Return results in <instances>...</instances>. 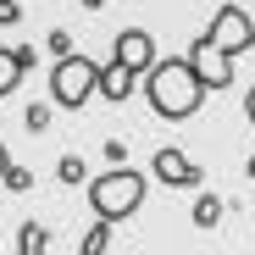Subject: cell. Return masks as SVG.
Masks as SVG:
<instances>
[{"label": "cell", "mask_w": 255, "mask_h": 255, "mask_svg": "<svg viewBox=\"0 0 255 255\" xmlns=\"http://www.w3.org/2000/svg\"><path fill=\"white\" fill-rule=\"evenodd\" d=\"M200 39H205L211 50H222V56L233 61L239 50H250V39H255V28H250V17H244L239 6H228V0H222V6H217V17H211V28H205Z\"/></svg>", "instance_id": "cell-4"}, {"label": "cell", "mask_w": 255, "mask_h": 255, "mask_svg": "<svg viewBox=\"0 0 255 255\" xmlns=\"http://www.w3.org/2000/svg\"><path fill=\"white\" fill-rule=\"evenodd\" d=\"M106 244H111V222H100V217H95V228L83 233V244H78V255H106Z\"/></svg>", "instance_id": "cell-11"}, {"label": "cell", "mask_w": 255, "mask_h": 255, "mask_svg": "<svg viewBox=\"0 0 255 255\" xmlns=\"http://www.w3.org/2000/svg\"><path fill=\"white\" fill-rule=\"evenodd\" d=\"M45 122H50V106H28V128L33 133H45Z\"/></svg>", "instance_id": "cell-15"}, {"label": "cell", "mask_w": 255, "mask_h": 255, "mask_svg": "<svg viewBox=\"0 0 255 255\" xmlns=\"http://www.w3.org/2000/svg\"><path fill=\"white\" fill-rule=\"evenodd\" d=\"M205 95H211V89H205V78L194 72L189 56H161V61L144 72V100H150V111L166 117V122H189Z\"/></svg>", "instance_id": "cell-1"}, {"label": "cell", "mask_w": 255, "mask_h": 255, "mask_svg": "<svg viewBox=\"0 0 255 255\" xmlns=\"http://www.w3.org/2000/svg\"><path fill=\"white\" fill-rule=\"evenodd\" d=\"M133 78H139V72H128V67H117V61H111V67L100 72V95H106L111 106H122L128 95H133Z\"/></svg>", "instance_id": "cell-9"}, {"label": "cell", "mask_w": 255, "mask_h": 255, "mask_svg": "<svg viewBox=\"0 0 255 255\" xmlns=\"http://www.w3.org/2000/svg\"><path fill=\"white\" fill-rule=\"evenodd\" d=\"M50 250V228L45 222H22L17 228V255H45Z\"/></svg>", "instance_id": "cell-10"}, {"label": "cell", "mask_w": 255, "mask_h": 255, "mask_svg": "<svg viewBox=\"0 0 255 255\" xmlns=\"http://www.w3.org/2000/svg\"><path fill=\"white\" fill-rule=\"evenodd\" d=\"M83 178H89V172H83V161H78V155H67V161H61V183L72 189V183H83Z\"/></svg>", "instance_id": "cell-13"}, {"label": "cell", "mask_w": 255, "mask_h": 255, "mask_svg": "<svg viewBox=\"0 0 255 255\" xmlns=\"http://www.w3.org/2000/svg\"><path fill=\"white\" fill-rule=\"evenodd\" d=\"M89 95H100V67H95L89 56H61L56 72H50V106L78 111Z\"/></svg>", "instance_id": "cell-3"}, {"label": "cell", "mask_w": 255, "mask_h": 255, "mask_svg": "<svg viewBox=\"0 0 255 255\" xmlns=\"http://www.w3.org/2000/svg\"><path fill=\"white\" fill-rule=\"evenodd\" d=\"M150 178H161L166 189H194V183H205V172H200L178 144H161V150L150 155Z\"/></svg>", "instance_id": "cell-5"}, {"label": "cell", "mask_w": 255, "mask_h": 255, "mask_svg": "<svg viewBox=\"0 0 255 255\" xmlns=\"http://www.w3.org/2000/svg\"><path fill=\"white\" fill-rule=\"evenodd\" d=\"M28 183H33V172H28V166H6V189H17V194H22Z\"/></svg>", "instance_id": "cell-14"}, {"label": "cell", "mask_w": 255, "mask_h": 255, "mask_svg": "<svg viewBox=\"0 0 255 255\" xmlns=\"http://www.w3.org/2000/svg\"><path fill=\"white\" fill-rule=\"evenodd\" d=\"M50 50H56V61H61V56H72V39H67V33H61V28H56V33H50Z\"/></svg>", "instance_id": "cell-17"}, {"label": "cell", "mask_w": 255, "mask_h": 255, "mask_svg": "<svg viewBox=\"0 0 255 255\" xmlns=\"http://www.w3.org/2000/svg\"><path fill=\"white\" fill-rule=\"evenodd\" d=\"M17 17H22V6H17V0H0V28H11Z\"/></svg>", "instance_id": "cell-16"}, {"label": "cell", "mask_w": 255, "mask_h": 255, "mask_svg": "<svg viewBox=\"0 0 255 255\" xmlns=\"http://www.w3.org/2000/svg\"><path fill=\"white\" fill-rule=\"evenodd\" d=\"M78 6H83V11H100V6H106V0H78Z\"/></svg>", "instance_id": "cell-21"}, {"label": "cell", "mask_w": 255, "mask_h": 255, "mask_svg": "<svg viewBox=\"0 0 255 255\" xmlns=\"http://www.w3.org/2000/svg\"><path fill=\"white\" fill-rule=\"evenodd\" d=\"M28 72H33V50L28 45H0V95H17Z\"/></svg>", "instance_id": "cell-8"}, {"label": "cell", "mask_w": 255, "mask_h": 255, "mask_svg": "<svg viewBox=\"0 0 255 255\" xmlns=\"http://www.w3.org/2000/svg\"><path fill=\"white\" fill-rule=\"evenodd\" d=\"M244 111H250V122H255V83H250V95H244Z\"/></svg>", "instance_id": "cell-19"}, {"label": "cell", "mask_w": 255, "mask_h": 255, "mask_svg": "<svg viewBox=\"0 0 255 255\" xmlns=\"http://www.w3.org/2000/svg\"><path fill=\"white\" fill-rule=\"evenodd\" d=\"M217 217H222V200L217 194H200L194 200V228H217Z\"/></svg>", "instance_id": "cell-12"}, {"label": "cell", "mask_w": 255, "mask_h": 255, "mask_svg": "<svg viewBox=\"0 0 255 255\" xmlns=\"http://www.w3.org/2000/svg\"><path fill=\"white\" fill-rule=\"evenodd\" d=\"M6 166H11V161H6V144H0V183H6Z\"/></svg>", "instance_id": "cell-20"}, {"label": "cell", "mask_w": 255, "mask_h": 255, "mask_svg": "<svg viewBox=\"0 0 255 255\" xmlns=\"http://www.w3.org/2000/svg\"><path fill=\"white\" fill-rule=\"evenodd\" d=\"M106 161H111V166H128V150H122V144L111 139V144H106Z\"/></svg>", "instance_id": "cell-18"}, {"label": "cell", "mask_w": 255, "mask_h": 255, "mask_svg": "<svg viewBox=\"0 0 255 255\" xmlns=\"http://www.w3.org/2000/svg\"><path fill=\"white\" fill-rule=\"evenodd\" d=\"M189 61H194V72L205 78V89H228V83H233V61H228L222 50H211L205 39L189 45Z\"/></svg>", "instance_id": "cell-7"}, {"label": "cell", "mask_w": 255, "mask_h": 255, "mask_svg": "<svg viewBox=\"0 0 255 255\" xmlns=\"http://www.w3.org/2000/svg\"><path fill=\"white\" fill-rule=\"evenodd\" d=\"M144 172H133V166H111V172L106 178H95L89 183V211H95V217L100 222H128V217H133V211L144 205Z\"/></svg>", "instance_id": "cell-2"}, {"label": "cell", "mask_w": 255, "mask_h": 255, "mask_svg": "<svg viewBox=\"0 0 255 255\" xmlns=\"http://www.w3.org/2000/svg\"><path fill=\"white\" fill-rule=\"evenodd\" d=\"M111 61H117V67H128V72H139V78H144V72H150V67H155L161 56H155V39H150L144 28H122V33L111 39Z\"/></svg>", "instance_id": "cell-6"}]
</instances>
